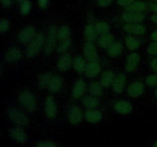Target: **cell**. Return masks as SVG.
<instances>
[{
    "instance_id": "35",
    "label": "cell",
    "mask_w": 157,
    "mask_h": 147,
    "mask_svg": "<svg viewBox=\"0 0 157 147\" xmlns=\"http://www.w3.org/2000/svg\"><path fill=\"white\" fill-rule=\"evenodd\" d=\"M31 9H32V4L29 0H25L24 2L21 3L20 6V13L22 15H26L30 12Z\"/></svg>"
},
{
    "instance_id": "37",
    "label": "cell",
    "mask_w": 157,
    "mask_h": 147,
    "mask_svg": "<svg viewBox=\"0 0 157 147\" xmlns=\"http://www.w3.org/2000/svg\"><path fill=\"white\" fill-rule=\"evenodd\" d=\"M147 51L149 55L152 56L157 55V41H153V43H151L147 47Z\"/></svg>"
},
{
    "instance_id": "1",
    "label": "cell",
    "mask_w": 157,
    "mask_h": 147,
    "mask_svg": "<svg viewBox=\"0 0 157 147\" xmlns=\"http://www.w3.org/2000/svg\"><path fill=\"white\" fill-rule=\"evenodd\" d=\"M45 43L44 34L39 32L29 43L26 48V56L29 58H34L37 56Z\"/></svg>"
},
{
    "instance_id": "22",
    "label": "cell",
    "mask_w": 157,
    "mask_h": 147,
    "mask_svg": "<svg viewBox=\"0 0 157 147\" xmlns=\"http://www.w3.org/2000/svg\"><path fill=\"white\" fill-rule=\"evenodd\" d=\"M63 85V80L58 75H55L52 77L50 83H49L48 88L51 93H57L61 89Z\"/></svg>"
},
{
    "instance_id": "34",
    "label": "cell",
    "mask_w": 157,
    "mask_h": 147,
    "mask_svg": "<svg viewBox=\"0 0 157 147\" xmlns=\"http://www.w3.org/2000/svg\"><path fill=\"white\" fill-rule=\"evenodd\" d=\"M70 28L67 25H62L59 28L58 30V38L61 41V40L67 39L69 38L70 36Z\"/></svg>"
},
{
    "instance_id": "44",
    "label": "cell",
    "mask_w": 157,
    "mask_h": 147,
    "mask_svg": "<svg viewBox=\"0 0 157 147\" xmlns=\"http://www.w3.org/2000/svg\"><path fill=\"white\" fill-rule=\"evenodd\" d=\"M1 3L3 7L8 9V8H9L12 6V0H1Z\"/></svg>"
},
{
    "instance_id": "8",
    "label": "cell",
    "mask_w": 157,
    "mask_h": 147,
    "mask_svg": "<svg viewBox=\"0 0 157 147\" xmlns=\"http://www.w3.org/2000/svg\"><path fill=\"white\" fill-rule=\"evenodd\" d=\"M145 91V86L141 81H134L127 88V93L133 98L140 97Z\"/></svg>"
},
{
    "instance_id": "11",
    "label": "cell",
    "mask_w": 157,
    "mask_h": 147,
    "mask_svg": "<svg viewBox=\"0 0 157 147\" xmlns=\"http://www.w3.org/2000/svg\"><path fill=\"white\" fill-rule=\"evenodd\" d=\"M140 61V57L139 54L136 53V52H133V53L130 54L129 56L127 57V61H126V71L129 72V73L134 71L136 67H138V65H139Z\"/></svg>"
},
{
    "instance_id": "2",
    "label": "cell",
    "mask_w": 157,
    "mask_h": 147,
    "mask_svg": "<svg viewBox=\"0 0 157 147\" xmlns=\"http://www.w3.org/2000/svg\"><path fill=\"white\" fill-rule=\"evenodd\" d=\"M18 101L21 107L29 113H33L37 108L35 96L31 91L27 90H22L18 95Z\"/></svg>"
},
{
    "instance_id": "9",
    "label": "cell",
    "mask_w": 157,
    "mask_h": 147,
    "mask_svg": "<svg viewBox=\"0 0 157 147\" xmlns=\"http://www.w3.org/2000/svg\"><path fill=\"white\" fill-rule=\"evenodd\" d=\"M83 52H84L86 59L88 60L89 61H98V51H97L96 46L94 44L93 42H89V41L86 42L84 44Z\"/></svg>"
},
{
    "instance_id": "39",
    "label": "cell",
    "mask_w": 157,
    "mask_h": 147,
    "mask_svg": "<svg viewBox=\"0 0 157 147\" xmlns=\"http://www.w3.org/2000/svg\"><path fill=\"white\" fill-rule=\"evenodd\" d=\"M35 147H57V145L55 142H52V141H40L36 144Z\"/></svg>"
},
{
    "instance_id": "43",
    "label": "cell",
    "mask_w": 157,
    "mask_h": 147,
    "mask_svg": "<svg viewBox=\"0 0 157 147\" xmlns=\"http://www.w3.org/2000/svg\"><path fill=\"white\" fill-rule=\"evenodd\" d=\"M150 66H151L152 69L154 72H156L157 74V57L156 58H154L151 61V63H150Z\"/></svg>"
},
{
    "instance_id": "47",
    "label": "cell",
    "mask_w": 157,
    "mask_h": 147,
    "mask_svg": "<svg viewBox=\"0 0 157 147\" xmlns=\"http://www.w3.org/2000/svg\"><path fill=\"white\" fill-rule=\"evenodd\" d=\"M150 19H151V21H153V22L157 23V14H154V15H152Z\"/></svg>"
},
{
    "instance_id": "15",
    "label": "cell",
    "mask_w": 157,
    "mask_h": 147,
    "mask_svg": "<svg viewBox=\"0 0 157 147\" xmlns=\"http://www.w3.org/2000/svg\"><path fill=\"white\" fill-rule=\"evenodd\" d=\"M73 64V58L70 54L65 53L61 55L58 60L57 67L60 71H66L69 70Z\"/></svg>"
},
{
    "instance_id": "50",
    "label": "cell",
    "mask_w": 157,
    "mask_h": 147,
    "mask_svg": "<svg viewBox=\"0 0 157 147\" xmlns=\"http://www.w3.org/2000/svg\"><path fill=\"white\" fill-rule=\"evenodd\" d=\"M25 0H17V2H19V3H21L22 2H24Z\"/></svg>"
},
{
    "instance_id": "21",
    "label": "cell",
    "mask_w": 157,
    "mask_h": 147,
    "mask_svg": "<svg viewBox=\"0 0 157 147\" xmlns=\"http://www.w3.org/2000/svg\"><path fill=\"white\" fill-rule=\"evenodd\" d=\"M114 78V74H113V72L112 70H104L101 76L100 83H101V85L103 86L104 88H107V87L112 86V84H113Z\"/></svg>"
},
{
    "instance_id": "45",
    "label": "cell",
    "mask_w": 157,
    "mask_h": 147,
    "mask_svg": "<svg viewBox=\"0 0 157 147\" xmlns=\"http://www.w3.org/2000/svg\"><path fill=\"white\" fill-rule=\"evenodd\" d=\"M149 7H150V9H151L153 12H155V14H157V2L150 3V4L149 5Z\"/></svg>"
},
{
    "instance_id": "46",
    "label": "cell",
    "mask_w": 157,
    "mask_h": 147,
    "mask_svg": "<svg viewBox=\"0 0 157 147\" xmlns=\"http://www.w3.org/2000/svg\"><path fill=\"white\" fill-rule=\"evenodd\" d=\"M150 38H151V39L153 40V41H157V30L154 31V32L151 34Z\"/></svg>"
},
{
    "instance_id": "48",
    "label": "cell",
    "mask_w": 157,
    "mask_h": 147,
    "mask_svg": "<svg viewBox=\"0 0 157 147\" xmlns=\"http://www.w3.org/2000/svg\"><path fill=\"white\" fill-rule=\"evenodd\" d=\"M153 147H157V140L156 141V142H155L154 145H153Z\"/></svg>"
},
{
    "instance_id": "18",
    "label": "cell",
    "mask_w": 157,
    "mask_h": 147,
    "mask_svg": "<svg viewBox=\"0 0 157 147\" xmlns=\"http://www.w3.org/2000/svg\"><path fill=\"white\" fill-rule=\"evenodd\" d=\"M101 71V64L98 61H90L88 64H87V67L84 70V74L87 77L94 78L98 76Z\"/></svg>"
},
{
    "instance_id": "7",
    "label": "cell",
    "mask_w": 157,
    "mask_h": 147,
    "mask_svg": "<svg viewBox=\"0 0 157 147\" xmlns=\"http://www.w3.org/2000/svg\"><path fill=\"white\" fill-rule=\"evenodd\" d=\"M9 136L14 142L20 144L25 143L28 139L26 133L21 129V127L19 126L11 128L10 130H9Z\"/></svg>"
},
{
    "instance_id": "36",
    "label": "cell",
    "mask_w": 157,
    "mask_h": 147,
    "mask_svg": "<svg viewBox=\"0 0 157 147\" xmlns=\"http://www.w3.org/2000/svg\"><path fill=\"white\" fill-rule=\"evenodd\" d=\"M146 84L150 87L157 86V74H150L146 78Z\"/></svg>"
},
{
    "instance_id": "51",
    "label": "cell",
    "mask_w": 157,
    "mask_h": 147,
    "mask_svg": "<svg viewBox=\"0 0 157 147\" xmlns=\"http://www.w3.org/2000/svg\"><path fill=\"white\" fill-rule=\"evenodd\" d=\"M152 1H153V2H157V0H152Z\"/></svg>"
},
{
    "instance_id": "23",
    "label": "cell",
    "mask_w": 157,
    "mask_h": 147,
    "mask_svg": "<svg viewBox=\"0 0 157 147\" xmlns=\"http://www.w3.org/2000/svg\"><path fill=\"white\" fill-rule=\"evenodd\" d=\"M124 50V46L121 41H114L108 48L107 49V52L108 55L111 58H117L121 55Z\"/></svg>"
},
{
    "instance_id": "30",
    "label": "cell",
    "mask_w": 157,
    "mask_h": 147,
    "mask_svg": "<svg viewBox=\"0 0 157 147\" xmlns=\"http://www.w3.org/2000/svg\"><path fill=\"white\" fill-rule=\"evenodd\" d=\"M103 88L104 87L101 85V83L98 82V81H93L89 85V92H90V95L97 97L102 94Z\"/></svg>"
},
{
    "instance_id": "26",
    "label": "cell",
    "mask_w": 157,
    "mask_h": 147,
    "mask_svg": "<svg viewBox=\"0 0 157 147\" xmlns=\"http://www.w3.org/2000/svg\"><path fill=\"white\" fill-rule=\"evenodd\" d=\"M73 66L75 71L78 74L84 73L87 64H86L85 59L81 56H76L73 59Z\"/></svg>"
},
{
    "instance_id": "20",
    "label": "cell",
    "mask_w": 157,
    "mask_h": 147,
    "mask_svg": "<svg viewBox=\"0 0 157 147\" xmlns=\"http://www.w3.org/2000/svg\"><path fill=\"white\" fill-rule=\"evenodd\" d=\"M102 113L96 109L88 110L84 113V119L90 123H98L102 119Z\"/></svg>"
},
{
    "instance_id": "12",
    "label": "cell",
    "mask_w": 157,
    "mask_h": 147,
    "mask_svg": "<svg viewBox=\"0 0 157 147\" xmlns=\"http://www.w3.org/2000/svg\"><path fill=\"white\" fill-rule=\"evenodd\" d=\"M123 28L127 33L134 35H142L147 31L145 26L140 23H126Z\"/></svg>"
},
{
    "instance_id": "6",
    "label": "cell",
    "mask_w": 157,
    "mask_h": 147,
    "mask_svg": "<svg viewBox=\"0 0 157 147\" xmlns=\"http://www.w3.org/2000/svg\"><path fill=\"white\" fill-rule=\"evenodd\" d=\"M84 117V114L83 113L82 110L78 106H71L69 109L67 118L68 121L72 125H78L82 121L83 118Z\"/></svg>"
},
{
    "instance_id": "31",
    "label": "cell",
    "mask_w": 157,
    "mask_h": 147,
    "mask_svg": "<svg viewBox=\"0 0 157 147\" xmlns=\"http://www.w3.org/2000/svg\"><path fill=\"white\" fill-rule=\"evenodd\" d=\"M53 75L48 72H45L39 75L38 78V84L41 88H44V87H48L50 83L51 80H52Z\"/></svg>"
},
{
    "instance_id": "33",
    "label": "cell",
    "mask_w": 157,
    "mask_h": 147,
    "mask_svg": "<svg viewBox=\"0 0 157 147\" xmlns=\"http://www.w3.org/2000/svg\"><path fill=\"white\" fill-rule=\"evenodd\" d=\"M71 45V40L70 38L61 40L60 41L59 44H58V47H57V52L59 54L64 53L66 51H67L70 48Z\"/></svg>"
},
{
    "instance_id": "13",
    "label": "cell",
    "mask_w": 157,
    "mask_h": 147,
    "mask_svg": "<svg viewBox=\"0 0 157 147\" xmlns=\"http://www.w3.org/2000/svg\"><path fill=\"white\" fill-rule=\"evenodd\" d=\"M22 57L21 51L17 47H12L6 51L5 55V61L8 63H16L20 61Z\"/></svg>"
},
{
    "instance_id": "38",
    "label": "cell",
    "mask_w": 157,
    "mask_h": 147,
    "mask_svg": "<svg viewBox=\"0 0 157 147\" xmlns=\"http://www.w3.org/2000/svg\"><path fill=\"white\" fill-rule=\"evenodd\" d=\"M9 28V22L6 18H2L0 21V32L5 33L7 32Z\"/></svg>"
},
{
    "instance_id": "29",
    "label": "cell",
    "mask_w": 157,
    "mask_h": 147,
    "mask_svg": "<svg viewBox=\"0 0 157 147\" xmlns=\"http://www.w3.org/2000/svg\"><path fill=\"white\" fill-rule=\"evenodd\" d=\"M124 43H125L126 47L130 51H136L140 47V42L139 40L135 37L131 36V35L126 37Z\"/></svg>"
},
{
    "instance_id": "27",
    "label": "cell",
    "mask_w": 157,
    "mask_h": 147,
    "mask_svg": "<svg viewBox=\"0 0 157 147\" xmlns=\"http://www.w3.org/2000/svg\"><path fill=\"white\" fill-rule=\"evenodd\" d=\"M147 7V4L144 2L134 1L130 6L125 7V10L130 12H143Z\"/></svg>"
},
{
    "instance_id": "32",
    "label": "cell",
    "mask_w": 157,
    "mask_h": 147,
    "mask_svg": "<svg viewBox=\"0 0 157 147\" xmlns=\"http://www.w3.org/2000/svg\"><path fill=\"white\" fill-rule=\"evenodd\" d=\"M94 25V28L98 33L100 35H104V34L108 33L110 32V25L105 21H98Z\"/></svg>"
},
{
    "instance_id": "40",
    "label": "cell",
    "mask_w": 157,
    "mask_h": 147,
    "mask_svg": "<svg viewBox=\"0 0 157 147\" xmlns=\"http://www.w3.org/2000/svg\"><path fill=\"white\" fill-rule=\"evenodd\" d=\"M113 0H97L98 6L101 8H105L110 6L112 3Z\"/></svg>"
},
{
    "instance_id": "4",
    "label": "cell",
    "mask_w": 157,
    "mask_h": 147,
    "mask_svg": "<svg viewBox=\"0 0 157 147\" xmlns=\"http://www.w3.org/2000/svg\"><path fill=\"white\" fill-rule=\"evenodd\" d=\"M58 38V29L55 25L50 26L48 32L47 39L44 43V53L45 55H49L52 53L55 48V43Z\"/></svg>"
},
{
    "instance_id": "41",
    "label": "cell",
    "mask_w": 157,
    "mask_h": 147,
    "mask_svg": "<svg viewBox=\"0 0 157 147\" xmlns=\"http://www.w3.org/2000/svg\"><path fill=\"white\" fill-rule=\"evenodd\" d=\"M135 0H117V4L122 7H127L133 3Z\"/></svg>"
},
{
    "instance_id": "25",
    "label": "cell",
    "mask_w": 157,
    "mask_h": 147,
    "mask_svg": "<svg viewBox=\"0 0 157 147\" xmlns=\"http://www.w3.org/2000/svg\"><path fill=\"white\" fill-rule=\"evenodd\" d=\"M84 34L85 39L89 42H94L98 38V32L95 29L94 25L91 24H88L85 26Z\"/></svg>"
},
{
    "instance_id": "10",
    "label": "cell",
    "mask_w": 157,
    "mask_h": 147,
    "mask_svg": "<svg viewBox=\"0 0 157 147\" xmlns=\"http://www.w3.org/2000/svg\"><path fill=\"white\" fill-rule=\"evenodd\" d=\"M44 111L49 119H53L58 113V107L52 96H48L44 103Z\"/></svg>"
},
{
    "instance_id": "49",
    "label": "cell",
    "mask_w": 157,
    "mask_h": 147,
    "mask_svg": "<svg viewBox=\"0 0 157 147\" xmlns=\"http://www.w3.org/2000/svg\"><path fill=\"white\" fill-rule=\"evenodd\" d=\"M155 96H156V98L157 99V88H156V90H155Z\"/></svg>"
},
{
    "instance_id": "17",
    "label": "cell",
    "mask_w": 157,
    "mask_h": 147,
    "mask_svg": "<svg viewBox=\"0 0 157 147\" xmlns=\"http://www.w3.org/2000/svg\"><path fill=\"white\" fill-rule=\"evenodd\" d=\"M145 18L143 12H127L124 13L121 18L126 23H140Z\"/></svg>"
},
{
    "instance_id": "28",
    "label": "cell",
    "mask_w": 157,
    "mask_h": 147,
    "mask_svg": "<svg viewBox=\"0 0 157 147\" xmlns=\"http://www.w3.org/2000/svg\"><path fill=\"white\" fill-rule=\"evenodd\" d=\"M83 105L87 109V110H92V109H96L99 106V100L98 98L92 95L85 96L83 98Z\"/></svg>"
},
{
    "instance_id": "19",
    "label": "cell",
    "mask_w": 157,
    "mask_h": 147,
    "mask_svg": "<svg viewBox=\"0 0 157 147\" xmlns=\"http://www.w3.org/2000/svg\"><path fill=\"white\" fill-rule=\"evenodd\" d=\"M86 83L83 79H78L75 81L71 90V95L75 99H79L84 95L86 90Z\"/></svg>"
},
{
    "instance_id": "3",
    "label": "cell",
    "mask_w": 157,
    "mask_h": 147,
    "mask_svg": "<svg viewBox=\"0 0 157 147\" xmlns=\"http://www.w3.org/2000/svg\"><path fill=\"white\" fill-rule=\"evenodd\" d=\"M8 117L16 126L25 127L29 124L28 116L18 109L11 108L7 112Z\"/></svg>"
},
{
    "instance_id": "24",
    "label": "cell",
    "mask_w": 157,
    "mask_h": 147,
    "mask_svg": "<svg viewBox=\"0 0 157 147\" xmlns=\"http://www.w3.org/2000/svg\"><path fill=\"white\" fill-rule=\"evenodd\" d=\"M113 42H114V37L110 32L101 35L98 39V45L102 48L107 49Z\"/></svg>"
},
{
    "instance_id": "16",
    "label": "cell",
    "mask_w": 157,
    "mask_h": 147,
    "mask_svg": "<svg viewBox=\"0 0 157 147\" xmlns=\"http://www.w3.org/2000/svg\"><path fill=\"white\" fill-rule=\"evenodd\" d=\"M127 84V77L124 74H119L115 77L112 84L113 90L116 93H121L124 91Z\"/></svg>"
},
{
    "instance_id": "5",
    "label": "cell",
    "mask_w": 157,
    "mask_h": 147,
    "mask_svg": "<svg viewBox=\"0 0 157 147\" xmlns=\"http://www.w3.org/2000/svg\"><path fill=\"white\" fill-rule=\"evenodd\" d=\"M36 35V30L35 27L32 25H28L20 31L18 35V39L21 44H27L30 42Z\"/></svg>"
},
{
    "instance_id": "42",
    "label": "cell",
    "mask_w": 157,
    "mask_h": 147,
    "mask_svg": "<svg viewBox=\"0 0 157 147\" xmlns=\"http://www.w3.org/2000/svg\"><path fill=\"white\" fill-rule=\"evenodd\" d=\"M49 2V0H38V4L40 9H45L48 6Z\"/></svg>"
},
{
    "instance_id": "14",
    "label": "cell",
    "mask_w": 157,
    "mask_h": 147,
    "mask_svg": "<svg viewBox=\"0 0 157 147\" xmlns=\"http://www.w3.org/2000/svg\"><path fill=\"white\" fill-rule=\"evenodd\" d=\"M113 110L117 113L122 115L129 114L133 110V105L131 103L127 100H119L117 101L113 104Z\"/></svg>"
}]
</instances>
